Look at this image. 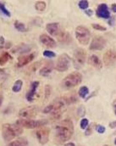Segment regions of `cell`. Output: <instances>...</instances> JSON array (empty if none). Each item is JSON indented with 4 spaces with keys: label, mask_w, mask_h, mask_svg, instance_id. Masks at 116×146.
Listing matches in <instances>:
<instances>
[{
    "label": "cell",
    "mask_w": 116,
    "mask_h": 146,
    "mask_svg": "<svg viewBox=\"0 0 116 146\" xmlns=\"http://www.w3.org/2000/svg\"><path fill=\"white\" fill-rule=\"evenodd\" d=\"M109 127L110 128H115L116 127V121H114L109 123Z\"/></svg>",
    "instance_id": "cell-39"
},
{
    "label": "cell",
    "mask_w": 116,
    "mask_h": 146,
    "mask_svg": "<svg viewBox=\"0 0 116 146\" xmlns=\"http://www.w3.org/2000/svg\"><path fill=\"white\" fill-rule=\"evenodd\" d=\"M49 136H50V129L47 127H39L36 131V137L40 145H44L49 141Z\"/></svg>",
    "instance_id": "cell-10"
},
{
    "label": "cell",
    "mask_w": 116,
    "mask_h": 146,
    "mask_svg": "<svg viewBox=\"0 0 116 146\" xmlns=\"http://www.w3.org/2000/svg\"><path fill=\"white\" fill-rule=\"evenodd\" d=\"M19 126H20L22 128H27V129H34L39 128L47 124V121L44 120H33V119H22L20 118L15 122Z\"/></svg>",
    "instance_id": "cell-5"
},
{
    "label": "cell",
    "mask_w": 116,
    "mask_h": 146,
    "mask_svg": "<svg viewBox=\"0 0 116 146\" xmlns=\"http://www.w3.org/2000/svg\"><path fill=\"white\" fill-rule=\"evenodd\" d=\"M85 114H86V110H85L83 106H80L79 107V109H78V115H79V116H83Z\"/></svg>",
    "instance_id": "cell-36"
},
{
    "label": "cell",
    "mask_w": 116,
    "mask_h": 146,
    "mask_svg": "<svg viewBox=\"0 0 116 146\" xmlns=\"http://www.w3.org/2000/svg\"><path fill=\"white\" fill-rule=\"evenodd\" d=\"M35 58V54H23L20 55L18 58V61H17V66L19 67H22L25 66L28 64H30Z\"/></svg>",
    "instance_id": "cell-16"
},
{
    "label": "cell",
    "mask_w": 116,
    "mask_h": 146,
    "mask_svg": "<svg viewBox=\"0 0 116 146\" xmlns=\"http://www.w3.org/2000/svg\"><path fill=\"white\" fill-rule=\"evenodd\" d=\"M96 14L98 17L103 18V19H109L110 18V12L109 10L108 5L106 3H101L98 5Z\"/></svg>",
    "instance_id": "cell-14"
},
{
    "label": "cell",
    "mask_w": 116,
    "mask_h": 146,
    "mask_svg": "<svg viewBox=\"0 0 116 146\" xmlns=\"http://www.w3.org/2000/svg\"><path fill=\"white\" fill-rule=\"evenodd\" d=\"M43 56L46 57V58H53L56 56V54L53 51H49V50H45L43 52Z\"/></svg>",
    "instance_id": "cell-32"
},
{
    "label": "cell",
    "mask_w": 116,
    "mask_h": 146,
    "mask_svg": "<svg viewBox=\"0 0 116 146\" xmlns=\"http://www.w3.org/2000/svg\"><path fill=\"white\" fill-rule=\"evenodd\" d=\"M46 30L48 34L55 36L60 42H68L71 40L70 34L66 31H65L58 22L48 23L46 26Z\"/></svg>",
    "instance_id": "cell-3"
},
{
    "label": "cell",
    "mask_w": 116,
    "mask_h": 146,
    "mask_svg": "<svg viewBox=\"0 0 116 146\" xmlns=\"http://www.w3.org/2000/svg\"><path fill=\"white\" fill-rule=\"evenodd\" d=\"M53 61H48L46 62V64H44L39 70V75L42 76H47L50 73L53 72Z\"/></svg>",
    "instance_id": "cell-19"
},
{
    "label": "cell",
    "mask_w": 116,
    "mask_h": 146,
    "mask_svg": "<svg viewBox=\"0 0 116 146\" xmlns=\"http://www.w3.org/2000/svg\"><path fill=\"white\" fill-rule=\"evenodd\" d=\"M8 77V74L6 72V71L4 69L0 68V87L2 85V83L7 79Z\"/></svg>",
    "instance_id": "cell-29"
},
{
    "label": "cell",
    "mask_w": 116,
    "mask_h": 146,
    "mask_svg": "<svg viewBox=\"0 0 116 146\" xmlns=\"http://www.w3.org/2000/svg\"><path fill=\"white\" fill-rule=\"evenodd\" d=\"M111 9H112V10H113V12L116 13V3H113V4H112Z\"/></svg>",
    "instance_id": "cell-41"
},
{
    "label": "cell",
    "mask_w": 116,
    "mask_h": 146,
    "mask_svg": "<svg viewBox=\"0 0 116 146\" xmlns=\"http://www.w3.org/2000/svg\"><path fill=\"white\" fill-rule=\"evenodd\" d=\"M32 49V48L26 44V43H20L18 44L17 46L14 47L12 49H11V52L13 54H26V53H28L30 52Z\"/></svg>",
    "instance_id": "cell-18"
},
{
    "label": "cell",
    "mask_w": 116,
    "mask_h": 146,
    "mask_svg": "<svg viewBox=\"0 0 116 146\" xmlns=\"http://www.w3.org/2000/svg\"><path fill=\"white\" fill-rule=\"evenodd\" d=\"M78 6L81 9H86L88 8V6H89V3L86 0H80L78 3Z\"/></svg>",
    "instance_id": "cell-30"
},
{
    "label": "cell",
    "mask_w": 116,
    "mask_h": 146,
    "mask_svg": "<svg viewBox=\"0 0 116 146\" xmlns=\"http://www.w3.org/2000/svg\"><path fill=\"white\" fill-rule=\"evenodd\" d=\"M85 14H86V15H88V16H92V14H93V11H92V9H86V10H85Z\"/></svg>",
    "instance_id": "cell-38"
},
{
    "label": "cell",
    "mask_w": 116,
    "mask_h": 146,
    "mask_svg": "<svg viewBox=\"0 0 116 146\" xmlns=\"http://www.w3.org/2000/svg\"><path fill=\"white\" fill-rule=\"evenodd\" d=\"M89 94V88L86 86H82L80 88L79 91H78V94L80 98L84 99L86 98V96Z\"/></svg>",
    "instance_id": "cell-25"
},
{
    "label": "cell",
    "mask_w": 116,
    "mask_h": 146,
    "mask_svg": "<svg viewBox=\"0 0 116 146\" xmlns=\"http://www.w3.org/2000/svg\"><path fill=\"white\" fill-rule=\"evenodd\" d=\"M76 37L81 45H87L91 39V33L87 27L78 26L76 28Z\"/></svg>",
    "instance_id": "cell-6"
},
{
    "label": "cell",
    "mask_w": 116,
    "mask_h": 146,
    "mask_svg": "<svg viewBox=\"0 0 116 146\" xmlns=\"http://www.w3.org/2000/svg\"><path fill=\"white\" fill-rule=\"evenodd\" d=\"M47 4L44 1H38L35 3V9L38 11H44L46 9Z\"/></svg>",
    "instance_id": "cell-26"
},
{
    "label": "cell",
    "mask_w": 116,
    "mask_h": 146,
    "mask_svg": "<svg viewBox=\"0 0 116 146\" xmlns=\"http://www.w3.org/2000/svg\"><path fill=\"white\" fill-rule=\"evenodd\" d=\"M11 46H12V43H11L10 42H8L6 43V45L4 44V48H10Z\"/></svg>",
    "instance_id": "cell-40"
},
{
    "label": "cell",
    "mask_w": 116,
    "mask_h": 146,
    "mask_svg": "<svg viewBox=\"0 0 116 146\" xmlns=\"http://www.w3.org/2000/svg\"><path fill=\"white\" fill-rule=\"evenodd\" d=\"M28 141L25 138H17V139L11 141L7 146H27Z\"/></svg>",
    "instance_id": "cell-20"
},
{
    "label": "cell",
    "mask_w": 116,
    "mask_h": 146,
    "mask_svg": "<svg viewBox=\"0 0 116 146\" xmlns=\"http://www.w3.org/2000/svg\"><path fill=\"white\" fill-rule=\"evenodd\" d=\"M74 133V125L71 119L61 121L54 127V142L56 145H63L69 141Z\"/></svg>",
    "instance_id": "cell-1"
},
{
    "label": "cell",
    "mask_w": 116,
    "mask_h": 146,
    "mask_svg": "<svg viewBox=\"0 0 116 146\" xmlns=\"http://www.w3.org/2000/svg\"><path fill=\"white\" fill-rule=\"evenodd\" d=\"M115 114H116V105L115 106Z\"/></svg>",
    "instance_id": "cell-44"
},
{
    "label": "cell",
    "mask_w": 116,
    "mask_h": 146,
    "mask_svg": "<svg viewBox=\"0 0 116 146\" xmlns=\"http://www.w3.org/2000/svg\"><path fill=\"white\" fill-rule=\"evenodd\" d=\"M71 65V58L67 54H62L59 56L56 65H55V70L59 72H66Z\"/></svg>",
    "instance_id": "cell-7"
},
{
    "label": "cell",
    "mask_w": 116,
    "mask_h": 146,
    "mask_svg": "<svg viewBox=\"0 0 116 146\" xmlns=\"http://www.w3.org/2000/svg\"><path fill=\"white\" fill-rule=\"evenodd\" d=\"M39 40L40 42H42V44H43L45 47L47 48H53L57 46V42L56 41L49 35L47 34H42L40 37H39Z\"/></svg>",
    "instance_id": "cell-13"
},
{
    "label": "cell",
    "mask_w": 116,
    "mask_h": 146,
    "mask_svg": "<svg viewBox=\"0 0 116 146\" xmlns=\"http://www.w3.org/2000/svg\"><path fill=\"white\" fill-rule=\"evenodd\" d=\"M103 63L106 66H111L116 62V51L114 49H109L107 50L103 58Z\"/></svg>",
    "instance_id": "cell-12"
},
{
    "label": "cell",
    "mask_w": 116,
    "mask_h": 146,
    "mask_svg": "<svg viewBox=\"0 0 116 146\" xmlns=\"http://www.w3.org/2000/svg\"><path fill=\"white\" fill-rule=\"evenodd\" d=\"M52 94V88L49 84H47L44 88V99L45 100H47Z\"/></svg>",
    "instance_id": "cell-27"
},
{
    "label": "cell",
    "mask_w": 116,
    "mask_h": 146,
    "mask_svg": "<svg viewBox=\"0 0 116 146\" xmlns=\"http://www.w3.org/2000/svg\"><path fill=\"white\" fill-rule=\"evenodd\" d=\"M14 28H15L17 31H19V32H20V33L26 32V27L25 24L22 23V22H20V21H15L14 22Z\"/></svg>",
    "instance_id": "cell-24"
},
{
    "label": "cell",
    "mask_w": 116,
    "mask_h": 146,
    "mask_svg": "<svg viewBox=\"0 0 116 146\" xmlns=\"http://www.w3.org/2000/svg\"><path fill=\"white\" fill-rule=\"evenodd\" d=\"M42 64V60L37 61V62L32 64V65L27 68V73H28V74H32V73L36 72L38 70L39 67H41Z\"/></svg>",
    "instance_id": "cell-22"
},
{
    "label": "cell",
    "mask_w": 116,
    "mask_h": 146,
    "mask_svg": "<svg viewBox=\"0 0 116 146\" xmlns=\"http://www.w3.org/2000/svg\"><path fill=\"white\" fill-rule=\"evenodd\" d=\"M115 145H116V139H115Z\"/></svg>",
    "instance_id": "cell-45"
},
{
    "label": "cell",
    "mask_w": 116,
    "mask_h": 146,
    "mask_svg": "<svg viewBox=\"0 0 116 146\" xmlns=\"http://www.w3.org/2000/svg\"><path fill=\"white\" fill-rule=\"evenodd\" d=\"M88 64L90 66H92V67L98 69V70H101L103 68V62L99 59V57L97 56L96 54H92V55L89 56V58H88Z\"/></svg>",
    "instance_id": "cell-17"
},
{
    "label": "cell",
    "mask_w": 116,
    "mask_h": 146,
    "mask_svg": "<svg viewBox=\"0 0 116 146\" xmlns=\"http://www.w3.org/2000/svg\"><path fill=\"white\" fill-rule=\"evenodd\" d=\"M0 11L3 15H5L7 17H10V15H11L9 10H8V9L5 7V4L2 2H0Z\"/></svg>",
    "instance_id": "cell-28"
},
{
    "label": "cell",
    "mask_w": 116,
    "mask_h": 146,
    "mask_svg": "<svg viewBox=\"0 0 116 146\" xmlns=\"http://www.w3.org/2000/svg\"><path fill=\"white\" fill-rule=\"evenodd\" d=\"M10 60H12V56L7 51H3L0 54V66H4Z\"/></svg>",
    "instance_id": "cell-21"
},
{
    "label": "cell",
    "mask_w": 116,
    "mask_h": 146,
    "mask_svg": "<svg viewBox=\"0 0 116 146\" xmlns=\"http://www.w3.org/2000/svg\"><path fill=\"white\" fill-rule=\"evenodd\" d=\"M88 125H89V121H88V119H86V118L81 119L80 123V128H81V129L85 130V129L87 127Z\"/></svg>",
    "instance_id": "cell-31"
},
{
    "label": "cell",
    "mask_w": 116,
    "mask_h": 146,
    "mask_svg": "<svg viewBox=\"0 0 116 146\" xmlns=\"http://www.w3.org/2000/svg\"><path fill=\"white\" fill-rule=\"evenodd\" d=\"M82 82V75L79 72L70 73L61 82V87L65 89H70L76 87Z\"/></svg>",
    "instance_id": "cell-4"
},
{
    "label": "cell",
    "mask_w": 116,
    "mask_h": 146,
    "mask_svg": "<svg viewBox=\"0 0 116 146\" xmlns=\"http://www.w3.org/2000/svg\"><path fill=\"white\" fill-rule=\"evenodd\" d=\"M86 50L81 48H76L75 53H74V55H73V65H74V67L76 70L81 69L84 66L85 63H86Z\"/></svg>",
    "instance_id": "cell-8"
},
{
    "label": "cell",
    "mask_w": 116,
    "mask_h": 146,
    "mask_svg": "<svg viewBox=\"0 0 116 146\" xmlns=\"http://www.w3.org/2000/svg\"><path fill=\"white\" fill-rule=\"evenodd\" d=\"M3 100V95H0V106H2Z\"/></svg>",
    "instance_id": "cell-43"
},
{
    "label": "cell",
    "mask_w": 116,
    "mask_h": 146,
    "mask_svg": "<svg viewBox=\"0 0 116 146\" xmlns=\"http://www.w3.org/2000/svg\"><path fill=\"white\" fill-rule=\"evenodd\" d=\"M95 124H91V125H88L87 126V127L85 129L86 130V132H85V135L86 136H89V135H91L92 133V132H93V126H94Z\"/></svg>",
    "instance_id": "cell-33"
},
{
    "label": "cell",
    "mask_w": 116,
    "mask_h": 146,
    "mask_svg": "<svg viewBox=\"0 0 116 146\" xmlns=\"http://www.w3.org/2000/svg\"><path fill=\"white\" fill-rule=\"evenodd\" d=\"M92 27L95 30H98V31H101V32L106 31V27H103V26H101V25H99V24H97V23H93V24L92 25Z\"/></svg>",
    "instance_id": "cell-34"
},
{
    "label": "cell",
    "mask_w": 116,
    "mask_h": 146,
    "mask_svg": "<svg viewBox=\"0 0 116 146\" xmlns=\"http://www.w3.org/2000/svg\"><path fill=\"white\" fill-rule=\"evenodd\" d=\"M96 130H97V132H98V133L103 134V133H104V132H105V127H104L103 125H97V126H96Z\"/></svg>",
    "instance_id": "cell-35"
},
{
    "label": "cell",
    "mask_w": 116,
    "mask_h": 146,
    "mask_svg": "<svg viewBox=\"0 0 116 146\" xmlns=\"http://www.w3.org/2000/svg\"><path fill=\"white\" fill-rule=\"evenodd\" d=\"M23 133V128L16 123H5L2 126V136L4 141L11 142Z\"/></svg>",
    "instance_id": "cell-2"
},
{
    "label": "cell",
    "mask_w": 116,
    "mask_h": 146,
    "mask_svg": "<svg viewBox=\"0 0 116 146\" xmlns=\"http://www.w3.org/2000/svg\"><path fill=\"white\" fill-rule=\"evenodd\" d=\"M65 146H76V145L74 143H66Z\"/></svg>",
    "instance_id": "cell-42"
},
{
    "label": "cell",
    "mask_w": 116,
    "mask_h": 146,
    "mask_svg": "<svg viewBox=\"0 0 116 146\" xmlns=\"http://www.w3.org/2000/svg\"><path fill=\"white\" fill-rule=\"evenodd\" d=\"M4 43H5L4 37H3V36H0V49L4 48Z\"/></svg>",
    "instance_id": "cell-37"
},
{
    "label": "cell",
    "mask_w": 116,
    "mask_h": 146,
    "mask_svg": "<svg viewBox=\"0 0 116 146\" xmlns=\"http://www.w3.org/2000/svg\"><path fill=\"white\" fill-rule=\"evenodd\" d=\"M39 87V82L38 81H34L31 83V87H30V89L29 91L27 92L26 94V99L28 102H32L34 101V99H35V96L37 94V89Z\"/></svg>",
    "instance_id": "cell-15"
},
{
    "label": "cell",
    "mask_w": 116,
    "mask_h": 146,
    "mask_svg": "<svg viewBox=\"0 0 116 146\" xmlns=\"http://www.w3.org/2000/svg\"><path fill=\"white\" fill-rule=\"evenodd\" d=\"M115 134H116V133H115Z\"/></svg>",
    "instance_id": "cell-47"
},
{
    "label": "cell",
    "mask_w": 116,
    "mask_h": 146,
    "mask_svg": "<svg viewBox=\"0 0 116 146\" xmlns=\"http://www.w3.org/2000/svg\"><path fill=\"white\" fill-rule=\"evenodd\" d=\"M22 86H23V82L21 80H16L12 87V91L14 93H19L21 88H22Z\"/></svg>",
    "instance_id": "cell-23"
},
{
    "label": "cell",
    "mask_w": 116,
    "mask_h": 146,
    "mask_svg": "<svg viewBox=\"0 0 116 146\" xmlns=\"http://www.w3.org/2000/svg\"><path fill=\"white\" fill-rule=\"evenodd\" d=\"M106 46V40L102 36H95L89 46V49L92 51H98L103 50Z\"/></svg>",
    "instance_id": "cell-11"
},
{
    "label": "cell",
    "mask_w": 116,
    "mask_h": 146,
    "mask_svg": "<svg viewBox=\"0 0 116 146\" xmlns=\"http://www.w3.org/2000/svg\"><path fill=\"white\" fill-rule=\"evenodd\" d=\"M103 146H110V145H103Z\"/></svg>",
    "instance_id": "cell-46"
},
{
    "label": "cell",
    "mask_w": 116,
    "mask_h": 146,
    "mask_svg": "<svg viewBox=\"0 0 116 146\" xmlns=\"http://www.w3.org/2000/svg\"><path fill=\"white\" fill-rule=\"evenodd\" d=\"M39 109L37 106H30L24 107L19 111V117L22 119H33L38 114Z\"/></svg>",
    "instance_id": "cell-9"
}]
</instances>
